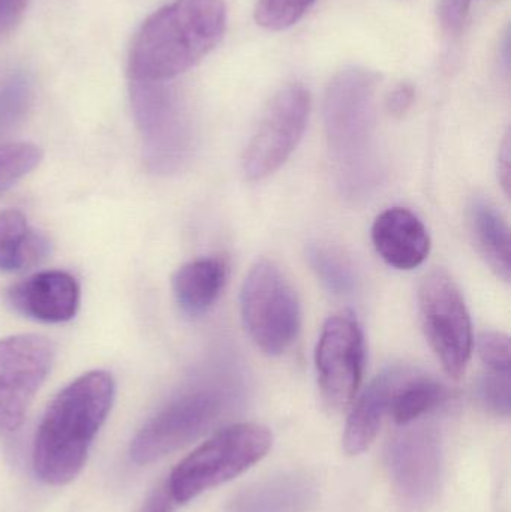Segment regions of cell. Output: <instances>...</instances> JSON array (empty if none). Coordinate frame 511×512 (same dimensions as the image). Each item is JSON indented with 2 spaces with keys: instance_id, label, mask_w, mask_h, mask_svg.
<instances>
[{
  "instance_id": "4fadbf2b",
  "label": "cell",
  "mask_w": 511,
  "mask_h": 512,
  "mask_svg": "<svg viewBox=\"0 0 511 512\" xmlns=\"http://www.w3.org/2000/svg\"><path fill=\"white\" fill-rule=\"evenodd\" d=\"M80 285L66 271L33 274L8 291V303L15 312L35 321L60 324L75 318L80 309Z\"/></svg>"
},
{
  "instance_id": "d4e9b609",
  "label": "cell",
  "mask_w": 511,
  "mask_h": 512,
  "mask_svg": "<svg viewBox=\"0 0 511 512\" xmlns=\"http://www.w3.org/2000/svg\"><path fill=\"white\" fill-rule=\"evenodd\" d=\"M483 405L497 415L509 417L511 408L510 373L488 372L479 382Z\"/></svg>"
},
{
  "instance_id": "3957f363",
  "label": "cell",
  "mask_w": 511,
  "mask_h": 512,
  "mask_svg": "<svg viewBox=\"0 0 511 512\" xmlns=\"http://www.w3.org/2000/svg\"><path fill=\"white\" fill-rule=\"evenodd\" d=\"M224 0H173L150 15L129 50L132 83H165L194 68L224 38Z\"/></svg>"
},
{
  "instance_id": "9c48e42d",
  "label": "cell",
  "mask_w": 511,
  "mask_h": 512,
  "mask_svg": "<svg viewBox=\"0 0 511 512\" xmlns=\"http://www.w3.org/2000/svg\"><path fill=\"white\" fill-rule=\"evenodd\" d=\"M56 348L41 334L0 340V432H17L53 366Z\"/></svg>"
},
{
  "instance_id": "4dcf8cb0",
  "label": "cell",
  "mask_w": 511,
  "mask_h": 512,
  "mask_svg": "<svg viewBox=\"0 0 511 512\" xmlns=\"http://www.w3.org/2000/svg\"><path fill=\"white\" fill-rule=\"evenodd\" d=\"M141 512H174V502L167 489H159L150 495Z\"/></svg>"
},
{
  "instance_id": "6da1fadb",
  "label": "cell",
  "mask_w": 511,
  "mask_h": 512,
  "mask_svg": "<svg viewBox=\"0 0 511 512\" xmlns=\"http://www.w3.org/2000/svg\"><path fill=\"white\" fill-rule=\"evenodd\" d=\"M114 394L113 376L93 370L54 397L33 441V471L42 483L65 486L80 475L90 447L110 414Z\"/></svg>"
},
{
  "instance_id": "8992f818",
  "label": "cell",
  "mask_w": 511,
  "mask_h": 512,
  "mask_svg": "<svg viewBox=\"0 0 511 512\" xmlns=\"http://www.w3.org/2000/svg\"><path fill=\"white\" fill-rule=\"evenodd\" d=\"M242 319L255 345L281 355L300 330V306L293 286L273 262L263 259L249 270L240 294Z\"/></svg>"
},
{
  "instance_id": "7402d4cb",
  "label": "cell",
  "mask_w": 511,
  "mask_h": 512,
  "mask_svg": "<svg viewBox=\"0 0 511 512\" xmlns=\"http://www.w3.org/2000/svg\"><path fill=\"white\" fill-rule=\"evenodd\" d=\"M32 102V84L23 72L0 77V134L23 120Z\"/></svg>"
},
{
  "instance_id": "cb8c5ba5",
  "label": "cell",
  "mask_w": 511,
  "mask_h": 512,
  "mask_svg": "<svg viewBox=\"0 0 511 512\" xmlns=\"http://www.w3.org/2000/svg\"><path fill=\"white\" fill-rule=\"evenodd\" d=\"M314 2L315 0H258L255 21L264 29L281 32L299 23Z\"/></svg>"
},
{
  "instance_id": "5b68a950",
  "label": "cell",
  "mask_w": 511,
  "mask_h": 512,
  "mask_svg": "<svg viewBox=\"0 0 511 512\" xmlns=\"http://www.w3.org/2000/svg\"><path fill=\"white\" fill-rule=\"evenodd\" d=\"M233 399V388L224 385H203L180 394L135 436L132 460L137 465H150L191 444L218 423Z\"/></svg>"
},
{
  "instance_id": "4316f807",
  "label": "cell",
  "mask_w": 511,
  "mask_h": 512,
  "mask_svg": "<svg viewBox=\"0 0 511 512\" xmlns=\"http://www.w3.org/2000/svg\"><path fill=\"white\" fill-rule=\"evenodd\" d=\"M471 0H440L438 2V23L444 35L456 38L461 35L470 14Z\"/></svg>"
},
{
  "instance_id": "ac0fdd59",
  "label": "cell",
  "mask_w": 511,
  "mask_h": 512,
  "mask_svg": "<svg viewBox=\"0 0 511 512\" xmlns=\"http://www.w3.org/2000/svg\"><path fill=\"white\" fill-rule=\"evenodd\" d=\"M468 222L480 254L498 277L509 282L511 274L510 228L503 213L486 198L477 197L468 207Z\"/></svg>"
},
{
  "instance_id": "7a4b0ae2",
  "label": "cell",
  "mask_w": 511,
  "mask_h": 512,
  "mask_svg": "<svg viewBox=\"0 0 511 512\" xmlns=\"http://www.w3.org/2000/svg\"><path fill=\"white\" fill-rule=\"evenodd\" d=\"M377 83V75L366 69H344L330 81L324 98V129L336 185L354 201L369 197L383 176L375 138Z\"/></svg>"
},
{
  "instance_id": "d6986e66",
  "label": "cell",
  "mask_w": 511,
  "mask_h": 512,
  "mask_svg": "<svg viewBox=\"0 0 511 512\" xmlns=\"http://www.w3.org/2000/svg\"><path fill=\"white\" fill-rule=\"evenodd\" d=\"M50 240L27 224L18 210L0 213V270L14 273L39 264L50 254Z\"/></svg>"
},
{
  "instance_id": "f546056e",
  "label": "cell",
  "mask_w": 511,
  "mask_h": 512,
  "mask_svg": "<svg viewBox=\"0 0 511 512\" xmlns=\"http://www.w3.org/2000/svg\"><path fill=\"white\" fill-rule=\"evenodd\" d=\"M510 135L507 134L501 144L500 155H498V179L504 188L506 195L510 194V159H511Z\"/></svg>"
},
{
  "instance_id": "8fae6325",
  "label": "cell",
  "mask_w": 511,
  "mask_h": 512,
  "mask_svg": "<svg viewBox=\"0 0 511 512\" xmlns=\"http://www.w3.org/2000/svg\"><path fill=\"white\" fill-rule=\"evenodd\" d=\"M132 104L150 167L159 173L182 167L191 150V132L174 93L162 83H134Z\"/></svg>"
},
{
  "instance_id": "484cf974",
  "label": "cell",
  "mask_w": 511,
  "mask_h": 512,
  "mask_svg": "<svg viewBox=\"0 0 511 512\" xmlns=\"http://www.w3.org/2000/svg\"><path fill=\"white\" fill-rule=\"evenodd\" d=\"M480 360L488 372L510 373V340L498 331H483L476 340Z\"/></svg>"
},
{
  "instance_id": "5bb4252c",
  "label": "cell",
  "mask_w": 511,
  "mask_h": 512,
  "mask_svg": "<svg viewBox=\"0 0 511 512\" xmlns=\"http://www.w3.org/2000/svg\"><path fill=\"white\" fill-rule=\"evenodd\" d=\"M372 243L378 255L398 270H413L431 251L423 222L404 207L384 210L372 225Z\"/></svg>"
},
{
  "instance_id": "ba28073f",
  "label": "cell",
  "mask_w": 511,
  "mask_h": 512,
  "mask_svg": "<svg viewBox=\"0 0 511 512\" xmlns=\"http://www.w3.org/2000/svg\"><path fill=\"white\" fill-rule=\"evenodd\" d=\"M309 111L311 96L302 84H288L270 99L243 153L246 179H266L285 164L302 140Z\"/></svg>"
},
{
  "instance_id": "7c38bea8",
  "label": "cell",
  "mask_w": 511,
  "mask_h": 512,
  "mask_svg": "<svg viewBox=\"0 0 511 512\" xmlns=\"http://www.w3.org/2000/svg\"><path fill=\"white\" fill-rule=\"evenodd\" d=\"M389 472L393 490L408 512H422L437 498L443 475V451L431 427H411L390 444Z\"/></svg>"
},
{
  "instance_id": "83f0119b",
  "label": "cell",
  "mask_w": 511,
  "mask_h": 512,
  "mask_svg": "<svg viewBox=\"0 0 511 512\" xmlns=\"http://www.w3.org/2000/svg\"><path fill=\"white\" fill-rule=\"evenodd\" d=\"M29 0H0V35L8 33L23 17Z\"/></svg>"
},
{
  "instance_id": "e0dca14e",
  "label": "cell",
  "mask_w": 511,
  "mask_h": 512,
  "mask_svg": "<svg viewBox=\"0 0 511 512\" xmlns=\"http://www.w3.org/2000/svg\"><path fill=\"white\" fill-rule=\"evenodd\" d=\"M227 274L221 258H198L182 265L173 277L177 306L189 318L203 316L221 297Z\"/></svg>"
},
{
  "instance_id": "277c9868",
  "label": "cell",
  "mask_w": 511,
  "mask_h": 512,
  "mask_svg": "<svg viewBox=\"0 0 511 512\" xmlns=\"http://www.w3.org/2000/svg\"><path fill=\"white\" fill-rule=\"evenodd\" d=\"M272 442L269 429L258 424H234L219 430L176 466L167 486L171 499L186 504L228 483L260 462Z\"/></svg>"
},
{
  "instance_id": "f1b7e54d",
  "label": "cell",
  "mask_w": 511,
  "mask_h": 512,
  "mask_svg": "<svg viewBox=\"0 0 511 512\" xmlns=\"http://www.w3.org/2000/svg\"><path fill=\"white\" fill-rule=\"evenodd\" d=\"M414 102V89L410 84H401L390 93L387 99V110L393 116H402L410 110Z\"/></svg>"
},
{
  "instance_id": "30bf717a",
  "label": "cell",
  "mask_w": 511,
  "mask_h": 512,
  "mask_svg": "<svg viewBox=\"0 0 511 512\" xmlns=\"http://www.w3.org/2000/svg\"><path fill=\"white\" fill-rule=\"evenodd\" d=\"M318 385L332 409L350 405L359 391L365 367L363 331L351 312L330 316L315 351Z\"/></svg>"
},
{
  "instance_id": "2e32d148",
  "label": "cell",
  "mask_w": 511,
  "mask_h": 512,
  "mask_svg": "<svg viewBox=\"0 0 511 512\" xmlns=\"http://www.w3.org/2000/svg\"><path fill=\"white\" fill-rule=\"evenodd\" d=\"M315 501V486L308 477L282 474L240 492L227 512H308Z\"/></svg>"
},
{
  "instance_id": "52a82bcc",
  "label": "cell",
  "mask_w": 511,
  "mask_h": 512,
  "mask_svg": "<svg viewBox=\"0 0 511 512\" xmlns=\"http://www.w3.org/2000/svg\"><path fill=\"white\" fill-rule=\"evenodd\" d=\"M419 312L426 337L447 375L461 378L473 352V327L461 291L446 271L434 270L423 277Z\"/></svg>"
},
{
  "instance_id": "603a6c76",
  "label": "cell",
  "mask_w": 511,
  "mask_h": 512,
  "mask_svg": "<svg viewBox=\"0 0 511 512\" xmlns=\"http://www.w3.org/2000/svg\"><path fill=\"white\" fill-rule=\"evenodd\" d=\"M41 161L42 150L35 144H0V192L26 177Z\"/></svg>"
},
{
  "instance_id": "ffe728a7",
  "label": "cell",
  "mask_w": 511,
  "mask_h": 512,
  "mask_svg": "<svg viewBox=\"0 0 511 512\" xmlns=\"http://www.w3.org/2000/svg\"><path fill=\"white\" fill-rule=\"evenodd\" d=\"M449 399V388L437 379L408 373L396 388L390 414L396 423L410 426L423 415L440 408Z\"/></svg>"
},
{
  "instance_id": "9a60e30c",
  "label": "cell",
  "mask_w": 511,
  "mask_h": 512,
  "mask_svg": "<svg viewBox=\"0 0 511 512\" xmlns=\"http://www.w3.org/2000/svg\"><path fill=\"white\" fill-rule=\"evenodd\" d=\"M402 367H390L365 388L354 403L344 433V448L351 456L371 447L380 432L384 417L390 414L393 396L402 379L408 375Z\"/></svg>"
},
{
  "instance_id": "44dd1931",
  "label": "cell",
  "mask_w": 511,
  "mask_h": 512,
  "mask_svg": "<svg viewBox=\"0 0 511 512\" xmlns=\"http://www.w3.org/2000/svg\"><path fill=\"white\" fill-rule=\"evenodd\" d=\"M308 261L327 291L348 295L356 288V274L350 262L339 252L321 245L308 248Z\"/></svg>"
}]
</instances>
